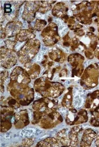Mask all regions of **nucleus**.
Listing matches in <instances>:
<instances>
[{
  "label": "nucleus",
  "mask_w": 99,
  "mask_h": 147,
  "mask_svg": "<svg viewBox=\"0 0 99 147\" xmlns=\"http://www.w3.org/2000/svg\"><path fill=\"white\" fill-rule=\"evenodd\" d=\"M43 53H40L38 54V55L36 57V58H35V61H40L42 57Z\"/></svg>",
  "instance_id": "ddd939ff"
},
{
  "label": "nucleus",
  "mask_w": 99,
  "mask_h": 147,
  "mask_svg": "<svg viewBox=\"0 0 99 147\" xmlns=\"http://www.w3.org/2000/svg\"><path fill=\"white\" fill-rule=\"evenodd\" d=\"M77 111L75 109L72 110L67 116L66 123L70 125L76 124H82L87 121L88 116L86 111L81 110L77 114H75Z\"/></svg>",
  "instance_id": "f03ea898"
},
{
  "label": "nucleus",
  "mask_w": 99,
  "mask_h": 147,
  "mask_svg": "<svg viewBox=\"0 0 99 147\" xmlns=\"http://www.w3.org/2000/svg\"><path fill=\"white\" fill-rule=\"evenodd\" d=\"M46 51H47V48H46V47H43V48H42V52H46Z\"/></svg>",
  "instance_id": "dca6fc26"
},
{
  "label": "nucleus",
  "mask_w": 99,
  "mask_h": 147,
  "mask_svg": "<svg viewBox=\"0 0 99 147\" xmlns=\"http://www.w3.org/2000/svg\"><path fill=\"white\" fill-rule=\"evenodd\" d=\"M94 16L99 17V1H93Z\"/></svg>",
  "instance_id": "9b49d317"
},
{
  "label": "nucleus",
  "mask_w": 99,
  "mask_h": 147,
  "mask_svg": "<svg viewBox=\"0 0 99 147\" xmlns=\"http://www.w3.org/2000/svg\"><path fill=\"white\" fill-rule=\"evenodd\" d=\"M5 43L8 45V47H9V48H13V47H14V42H12V41L7 40L5 41Z\"/></svg>",
  "instance_id": "f8f14e48"
},
{
  "label": "nucleus",
  "mask_w": 99,
  "mask_h": 147,
  "mask_svg": "<svg viewBox=\"0 0 99 147\" xmlns=\"http://www.w3.org/2000/svg\"><path fill=\"white\" fill-rule=\"evenodd\" d=\"M95 55L96 58H98L99 59V48L96 51L95 53Z\"/></svg>",
  "instance_id": "4468645a"
},
{
  "label": "nucleus",
  "mask_w": 99,
  "mask_h": 147,
  "mask_svg": "<svg viewBox=\"0 0 99 147\" xmlns=\"http://www.w3.org/2000/svg\"><path fill=\"white\" fill-rule=\"evenodd\" d=\"M23 4L22 1H7L4 3V16L6 17L7 20H10L14 18V15L12 13L14 11L17 15H19V9Z\"/></svg>",
  "instance_id": "7ed1b4c3"
},
{
  "label": "nucleus",
  "mask_w": 99,
  "mask_h": 147,
  "mask_svg": "<svg viewBox=\"0 0 99 147\" xmlns=\"http://www.w3.org/2000/svg\"><path fill=\"white\" fill-rule=\"evenodd\" d=\"M96 137V133L91 129L85 130L81 143L82 147H89L91 146L93 140Z\"/></svg>",
  "instance_id": "423d86ee"
},
{
  "label": "nucleus",
  "mask_w": 99,
  "mask_h": 147,
  "mask_svg": "<svg viewBox=\"0 0 99 147\" xmlns=\"http://www.w3.org/2000/svg\"><path fill=\"white\" fill-rule=\"evenodd\" d=\"M66 99H65V106L66 107L70 108L72 107V100H73V92L72 90L70 91L68 94H66Z\"/></svg>",
  "instance_id": "1a4fd4ad"
},
{
  "label": "nucleus",
  "mask_w": 99,
  "mask_h": 147,
  "mask_svg": "<svg viewBox=\"0 0 99 147\" xmlns=\"http://www.w3.org/2000/svg\"><path fill=\"white\" fill-rule=\"evenodd\" d=\"M91 113V118L90 120V124L94 126H99V112L95 111H90Z\"/></svg>",
  "instance_id": "6e6552de"
},
{
  "label": "nucleus",
  "mask_w": 99,
  "mask_h": 147,
  "mask_svg": "<svg viewBox=\"0 0 99 147\" xmlns=\"http://www.w3.org/2000/svg\"><path fill=\"white\" fill-rule=\"evenodd\" d=\"M34 133H35V131L33 129H25L23 130L21 132V135L23 137H29L34 135Z\"/></svg>",
  "instance_id": "9d476101"
},
{
  "label": "nucleus",
  "mask_w": 99,
  "mask_h": 147,
  "mask_svg": "<svg viewBox=\"0 0 99 147\" xmlns=\"http://www.w3.org/2000/svg\"><path fill=\"white\" fill-rule=\"evenodd\" d=\"M99 67L97 64H91L86 68L83 74L81 85L86 90L94 88L98 84Z\"/></svg>",
  "instance_id": "f257e3e1"
},
{
  "label": "nucleus",
  "mask_w": 99,
  "mask_h": 147,
  "mask_svg": "<svg viewBox=\"0 0 99 147\" xmlns=\"http://www.w3.org/2000/svg\"><path fill=\"white\" fill-rule=\"evenodd\" d=\"M86 108L90 111H95L99 109V91L96 90L87 95L85 102Z\"/></svg>",
  "instance_id": "39448f33"
},
{
  "label": "nucleus",
  "mask_w": 99,
  "mask_h": 147,
  "mask_svg": "<svg viewBox=\"0 0 99 147\" xmlns=\"http://www.w3.org/2000/svg\"><path fill=\"white\" fill-rule=\"evenodd\" d=\"M5 138L6 139H9V138H11V137L10 136V134H6V135L5 136Z\"/></svg>",
  "instance_id": "f3484780"
},
{
  "label": "nucleus",
  "mask_w": 99,
  "mask_h": 147,
  "mask_svg": "<svg viewBox=\"0 0 99 147\" xmlns=\"http://www.w3.org/2000/svg\"><path fill=\"white\" fill-rule=\"evenodd\" d=\"M69 60L72 65L76 67L73 72V74H76L77 76H79L83 72V67L82 63L84 61V58L79 54H73L70 55Z\"/></svg>",
  "instance_id": "20e7f679"
},
{
  "label": "nucleus",
  "mask_w": 99,
  "mask_h": 147,
  "mask_svg": "<svg viewBox=\"0 0 99 147\" xmlns=\"http://www.w3.org/2000/svg\"><path fill=\"white\" fill-rule=\"evenodd\" d=\"M37 11L42 12L45 13L50 10L51 9V5L49 1H35Z\"/></svg>",
  "instance_id": "0eeeda50"
},
{
  "label": "nucleus",
  "mask_w": 99,
  "mask_h": 147,
  "mask_svg": "<svg viewBox=\"0 0 99 147\" xmlns=\"http://www.w3.org/2000/svg\"><path fill=\"white\" fill-rule=\"evenodd\" d=\"M61 76L63 77H66V74H67V72H66V70H63V71H62V72H61Z\"/></svg>",
  "instance_id": "2eb2a0df"
},
{
  "label": "nucleus",
  "mask_w": 99,
  "mask_h": 147,
  "mask_svg": "<svg viewBox=\"0 0 99 147\" xmlns=\"http://www.w3.org/2000/svg\"><path fill=\"white\" fill-rule=\"evenodd\" d=\"M98 39L99 40V35H98Z\"/></svg>",
  "instance_id": "a211bd4d"
}]
</instances>
